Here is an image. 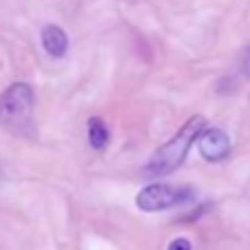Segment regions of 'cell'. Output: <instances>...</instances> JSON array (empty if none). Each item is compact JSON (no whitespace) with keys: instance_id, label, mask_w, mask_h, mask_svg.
<instances>
[{"instance_id":"cell-1","label":"cell","mask_w":250,"mask_h":250,"mask_svg":"<svg viewBox=\"0 0 250 250\" xmlns=\"http://www.w3.org/2000/svg\"><path fill=\"white\" fill-rule=\"evenodd\" d=\"M204 126H206V120L202 115H193L166 144H162L153 153L148 164L144 166V175H148V177H164V175L180 168L182 162L188 155L190 146L197 142L199 133L204 131Z\"/></svg>"},{"instance_id":"cell-2","label":"cell","mask_w":250,"mask_h":250,"mask_svg":"<svg viewBox=\"0 0 250 250\" xmlns=\"http://www.w3.org/2000/svg\"><path fill=\"white\" fill-rule=\"evenodd\" d=\"M36 95L27 82H16L0 93V126L22 133L33 124Z\"/></svg>"},{"instance_id":"cell-3","label":"cell","mask_w":250,"mask_h":250,"mask_svg":"<svg viewBox=\"0 0 250 250\" xmlns=\"http://www.w3.org/2000/svg\"><path fill=\"white\" fill-rule=\"evenodd\" d=\"M190 190L180 188V186L173 184H148L137 193V208L144 212H157V210H166V208H173L177 204L190 199Z\"/></svg>"},{"instance_id":"cell-4","label":"cell","mask_w":250,"mask_h":250,"mask_svg":"<svg viewBox=\"0 0 250 250\" xmlns=\"http://www.w3.org/2000/svg\"><path fill=\"white\" fill-rule=\"evenodd\" d=\"M197 148L204 160L219 162L230 153V137L222 128H204L197 137Z\"/></svg>"},{"instance_id":"cell-5","label":"cell","mask_w":250,"mask_h":250,"mask_svg":"<svg viewBox=\"0 0 250 250\" xmlns=\"http://www.w3.org/2000/svg\"><path fill=\"white\" fill-rule=\"evenodd\" d=\"M40 38H42V47L44 51L49 53L51 58H62L69 49V38H66L64 29H60L58 24H47L40 33Z\"/></svg>"},{"instance_id":"cell-6","label":"cell","mask_w":250,"mask_h":250,"mask_svg":"<svg viewBox=\"0 0 250 250\" xmlns=\"http://www.w3.org/2000/svg\"><path fill=\"white\" fill-rule=\"evenodd\" d=\"M86 128H89V142L93 148H104L106 142H109V128H106V122L100 118H91L86 122Z\"/></svg>"},{"instance_id":"cell-7","label":"cell","mask_w":250,"mask_h":250,"mask_svg":"<svg viewBox=\"0 0 250 250\" xmlns=\"http://www.w3.org/2000/svg\"><path fill=\"white\" fill-rule=\"evenodd\" d=\"M239 71H241V73H246V76H250V47H246L244 51H241V56H239Z\"/></svg>"},{"instance_id":"cell-8","label":"cell","mask_w":250,"mask_h":250,"mask_svg":"<svg viewBox=\"0 0 250 250\" xmlns=\"http://www.w3.org/2000/svg\"><path fill=\"white\" fill-rule=\"evenodd\" d=\"M168 250H193V246H190V241L186 237H177V239L170 241Z\"/></svg>"}]
</instances>
